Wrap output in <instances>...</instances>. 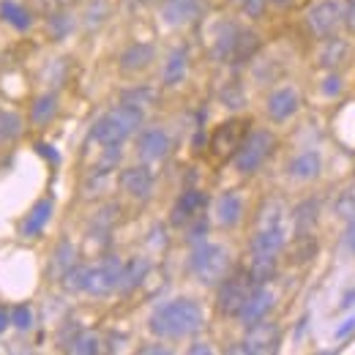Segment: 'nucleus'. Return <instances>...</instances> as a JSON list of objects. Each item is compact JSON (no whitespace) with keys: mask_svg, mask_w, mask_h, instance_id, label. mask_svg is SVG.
I'll return each mask as SVG.
<instances>
[{"mask_svg":"<svg viewBox=\"0 0 355 355\" xmlns=\"http://www.w3.org/2000/svg\"><path fill=\"white\" fill-rule=\"evenodd\" d=\"M202 325H205L202 306L191 298H175L159 306L148 320L150 334L159 339H186V336H194Z\"/></svg>","mask_w":355,"mask_h":355,"instance_id":"nucleus-1","label":"nucleus"},{"mask_svg":"<svg viewBox=\"0 0 355 355\" xmlns=\"http://www.w3.org/2000/svg\"><path fill=\"white\" fill-rule=\"evenodd\" d=\"M145 121V112L132 104H121L115 110H110L107 115H101L93 129H90V139H96L101 148H112V145H123L134 132H139Z\"/></svg>","mask_w":355,"mask_h":355,"instance_id":"nucleus-2","label":"nucleus"},{"mask_svg":"<svg viewBox=\"0 0 355 355\" xmlns=\"http://www.w3.org/2000/svg\"><path fill=\"white\" fill-rule=\"evenodd\" d=\"M189 270L194 273V279L205 287H214V284H222L224 276L230 273V252L219 246V243H197L191 249V257H189Z\"/></svg>","mask_w":355,"mask_h":355,"instance_id":"nucleus-3","label":"nucleus"},{"mask_svg":"<svg viewBox=\"0 0 355 355\" xmlns=\"http://www.w3.org/2000/svg\"><path fill=\"white\" fill-rule=\"evenodd\" d=\"M273 148H276V137L266 129H257V132H249L246 134V139L241 142V148L235 150V156H232V162H235V170L241 173V175H252V173H257L263 164H266V159L273 153Z\"/></svg>","mask_w":355,"mask_h":355,"instance_id":"nucleus-4","label":"nucleus"},{"mask_svg":"<svg viewBox=\"0 0 355 355\" xmlns=\"http://www.w3.org/2000/svg\"><path fill=\"white\" fill-rule=\"evenodd\" d=\"M252 279H249V273H235V276H224V282L219 284V311H222L224 317H238L241 309H243V304H246V298H249V293H252Z\"/></svg>","mask_w":355,"mask_h":355,"instance_id":"nucleus-5","label":"nucleus"},{"mask_svg":"<svg viewBox=\"0 0 355 355\" xmlns=\"http://www.w3.org/2000/svg\"><path fill=\"white\" fill-rule=\"evenodd\" d=\"M345 22V8L339 0H320L314 3L306 14V25L317 39H328L334 36V31Z\"/></svg>","mask_w":355,"mask_h":355,"instance_id":"nucleus-6","label":"nucleus"},{"mask_svg":"<svg viewBox=\"0 0 355 355\" xmlns=\"http://www.w3.org/2000/svg\"><path fill=\"white\" fill-rule=\"evenodd\" d=\"M121 270H123V263H121L118 257H104L98 266L88 268V284H85V293H88V295H96V298L112 295V293L118 290Z\"/></svg>","mask_w":355,"mask_h":355,"instance_id":"nucleus-7","label":"nucleus"},{"mask_svg":"<svg viewBox=\"0 0 355 355\" xmlns=\"http://www.w3.org/2000/svg\"><path fill=\"white\" fill-rule=\"evenodd\" d=\"M279 345H282V331H279V325L260 320V322L249 325V331H246V336H243L238 353H252V355L276 353Z\"/></svg>","mask_w":355,"mask_h":355,"instance_id":"nucleus-8","label":"nucleus"},{"mask_svg":"<svg viewBox=\"0 0 355 355\" xmlns=\"http://www.w3.org/2000/svg\"><path fill=\"white\" fill-rule=\"evenodd\" d=\"M246 134H249V121H241V118L227 121V123H222L216 132L211 134V153L216 159L235 156V150L241 148V142L246 139Z\"/></svg>","mask_w":355,"mask_h":355,"instance_id":"nucleus-9","label":"nucleus"},{"mask_svg":"<svg viewBox=\"0 0 355 355\" xmlns=\"http://www.w3.org/2000/svg\"><path fill=\"white\" fill-rule=\"evenodd\" d=\"M273 306H276V295H273V290L266 287V284H257V287H252V293H249V298H246V304H243L241 314H238V320L249 328V325L266 320L268 314L273 311Z\"/></svg>","mask_w":355,"mask_h":355,"instance_id":"nucleus-10","label":"nucleus"},{"mask_svg":"<svg viewBox=\"0 0 355 355\" xmlns=\"http://www.w3.org/2000/svg\"><path fill=\"white\" fill-rule=\"evenodd\" d=\"M298 110H301V93H298L295 88H290V85L276 88L266 101V112L273 123H284V121H290Z\"/></svg>","mask_w":355,"mask_h":355,"instance_id":"nucleus-11","label":"nucleus"},{"mask_svg":"<svg viewBox=\"0 0 355 355\" xmlns=\"http://www.w3.org/2000/svg\"><path fill=\"white\" fill-rule=\"evenodd\" d=\"M121 189L132 197V200H148L153 194V173L148 164H134L121 173Z\"/></svg>","mask_w":355,"mask_h":355,"instance_id":"nucleus-12","label":"nucleus"},{"mask_svg":"<svg viewBox=\"0 0 355 355\" xmlns=\"http://www.w3.org/2000/svg\"><path fill=\"white\" fill-rule=\"evenodd\" d=\"M205 202H208V200H205V194H202L200 189H186L175 200V205H173V216H170L173 227H186V224H191L202 214Z\"/></svg>","mask_w":355,"mask_h":355,"instance_id":"nucleus-13","label":"nucleus"},{"mask_svg":"<svg viewBox=\"0 0 355 355\" xmlns=\"http://www.w3.org/2000/svg\"><path fill=\"white\" fill-rule=\"evenodd\" d=\"M170 148H173V142L164 129H145L137 139V156L142 162H159L170 153Z\"/></svg>","mask_w":355,"mask_h":355,"instance_id":"nucleus-14","label":"nucleus"},{"mask_svg":"<svg viewBox=\"0 0 355 355\" xmlns=\"http://www.w3.org/2000/svg\"><path fill=\"white\" fill-rule=\"evenodd\" d=\"M287 243V230L284 224H268V227H257L254 238H252V254H270L276 257Z\"/></svg>","mask_w":355,"mask_h":355,"instance_id":"nucleus-15","label":"nucleus"},{"mask_svg":"<svg viewBox=\"0 0 355 355\" xmlns=\"http://www.w3.org/2000/svg\"><path fill=\"white\" fill-rule=\"evenodd\" d=\"M350 55H353V49H350V44H347L345 39L328 36V39L322 42V46H320V52H317V63H320L325 71H336V69L347 66Z\"/></svg>","mask_w":355,"mask_h":355,"instance_id":"nucleus-16","label":"nucleus"},{"mask_svg":"<svg viewBox=\"0 0 355 355\" xmlns=\"http://www.w3.org/2000/svg\"><path fill=\"white\" fill-rule=\"evenodd\" d=\"M320 170H322V156L317 150H301L287 164V175L293 178V180H301V183L314 180V178L320 175Z\"/></svg>","mask_w":355,"mask_h":355,"instance_id":"nucleus-17","label":"nucleus"},{"mask_svg":"<svg viewBox=\"0 0 355 355\" xmlns=\"http://www.w3.org/2000/svg\"><path fill=\"white\" fill-rule=\"evenodd\" d=\"M52 211H55V202H52V200H39V202L31 208V214L19 224V235H25V238L42 235V230L46 227V222L52 219Z\"/></svg>","mask_w":355,"mask_h":355,"instance_id":"nucleus-18","label":"nucleus"},{"mask_svg":"<svg viewBox=\"0 0 355 355\" xmlns=\"http://www.w3.org/2000/svg\"><path fill=\"white\" fill-rule=\"evenodd\" d=\"M186 74H189V49L186 46H178V49H173L167 55V60H164L162 80H164L167 88H175V85H180L186 80Z\"/></svg>","mask_w":355,"mask_h":355,"instance_id":"nucleus-19","label":"nucleus"},{"mask_svg":"<svg viewBox=\"0 0 355 355\" xmlns=\"http://www.w3.org/2000/svg\"><path fill=\"white\" fill-rule=\"evenodd\" d=\"M156 58V49L153 44H132L129 49L121 52V69L126 74H137V71H145Z\"/></svg>","mask_w":355,"mask_h":355,"instance_id":"nucleus-20","label":"nucleus"},{"mask_svg":"<svg viewBox=\"0 0 355 355\" xmlns=\"http://www.w3.org/2000/svg\"><path fill=\"white\" fill-rule=\"evenodd\" d=\"M235 36H238V28L232 22H222L214 33V44H211V58L216 63H230L232 58V46H235Z\"/></svg>","mask_w":355,"mask_h":355,"instance_id":"nucleus-21","label":"nucleus"},{"mask_svg":"<svg viewBox=\"0 0 355 355\" xmlns=\"http://www.w3.org/2000/svg\"><path fill=\"white\" fill-rule=\"evenodd\" d=\"M200 14V0H167L162 17L167 25H186Z\"/></svg>","mask_w":355,"mask_h":355,"instance_id":"nucleus-22","label":"nucleus"},{"mask_svg":"<svg viewBox=\"0 0 355 355\" xmlns=\"http://www.w3.org/2000/svg\"><path fill=\"white\" fill-rule=\"evenodd\" d=\"M216 222L222 227H235L243 216V200L235 191H224L222 197L216 200Z\"/></svg>","mask_w":355,"mask_h":355,"instance_id":"nucleus-23","label":"nucleus"},{"mask_svg":"<svg viewBox=\"0 0 355 355\" xmlns=\"http://www.w3.org/2000/svg\"><path fill=\"white\" fill-rule=\"evenodd\" d=\"M150 270V263L145 257H134L129 263H123V270H121V282H118V290L121 293H132L134 287H139L145 282Z\"/></svg>","mask_w":355,"mask_h":355,"instance_id":"nucleus-24","label":"nucleus"},{"mask_svg":"<svg viewBox=\"0 0 355 355\" xmlns=\"http://www.w3.org/2000/svg\"><path fill=\"white\" fill-rule=\"evenodd\" d=\"M257 49H260V36L254 31H249V28H238L230 63H246V60H252L257 55Z\"/></svg>","mask_w":355,"mask_h":355,"instance_id":"nucleus-25","label":"nucleus"},{"mask_svg":"<svg viewBox=\"0 0 355 355\" xmlns=\"http://www.w3.org/2000/svg\"><path fill=\"white\" fill-rule=\"evenodd\" d=\"M0 19H3L6 25L17 28V31H28V28L33 25L31 11H28L22 3H17V0H0Z\"/></svg>","mask_w":355,"mask_h":355,"instance_id":"nucleus-26","label":"nucleus"},{"mask_svg":"<svg viewBox=\"0 0 355 355\" xmlns=\"http://www.w3.org/2000/svg\"><path fill=\"white\" fill-rule=\"evenodd\" d=\"M246 273H249L254 287L257 284H268L276 276V257H270V254H252V263L246 268Z\"/></svg>","mask_w":355,"mask_h":355,"instance_id":"nucleus-27","label":"nucleus"},{"mask_svg":"<svg viewBox=\"0 0 355 355\" xmlns=\"http://www.w3.org/2000/svg\"><path fill=\"white\" fill-rule=\"evenodd\" d=\"M58 115V93H42L31 107V121L36 126H44Z\"/></svg>","mask_w":355,"mask_h":355,"instance_id":"nucleus-28","label":"nucleus"},{"mask_svg":"<svg viewBox=\"0 0 355 355\" xmlns=\"http://www.w3.org/2000/svg\"><path fill=\"white\" fill-rule=\"evenodd\" d=\"M85 284H88V266H69L60 273V287L66 293H85Z\"/></svg>","mask_w":355,"mask_h":355,"instance_id":"nucleus-29","label":"nucleus"},{"mask_svg":"<svg viewBox=\"0 0 355 355\" xmlns=\"http://www.w3.org/2000/svg\"><path fill=\"white\" fill-rule=\"evenodd\" d=\"M22 115L14 110H0V142H14L22 137Z\"/></svg>","mask_w":355,"mask_h":355,"instance_id":"nucleus-30","label":"nucleus"},{"mask_svg":"<svg viewBox=\"0 0 355 355\" xmlns=\"http://www.w3.org/2000/svg\"><path fill=\"white\" fill-rule=\"evenodd\" d=\"M69 350L80 355H96L101 353V336L93 334V331H80L71 342H69Z\"/></svg>","mask_w":355,"mask_h":355,"instance_id":"nucleus-31","label":"nucleus"},{"mask_svg":"<svg viewBox=\"0 0 355 355\" xmlns=\"http://www.w3.org/2000/svg\"><path fill=\"white\" fill-rule=\"evenodd\" d=\"M314 224H317V202L306 200L295 208V230H298V235H306V232H311Z\"/></svg>","mask_w":355,"mask_h":355,"instance_id":"nucleus-32","label":"nucleus"},{"mask_svg":"<svg viewBox=\"0 0 355 355\" xmlns=\"http://www.w3.org/2000/svg\"><path fill=\"white\" fill-rule=\"evenodd\" d=\"M46 28H49V33H52V39H66L71 31H74V19L69 17V14H63L60 8L58 11H49V19H46Z\"/></svg>","mask_w":355,"mask_h":355,"instance_id":"nucleus-33","label":"nucleus"},{"mask_svg":"<svg viewBox=\"0 0 355 355\" xmlns=\"http://www.w3.org/2000/svg\"><path fill=\"white\" fill-rule=\"evenodd\" d=\"M284 214H287V208H284L282 200H268L266 205H263V211H260V224H257V227L284 224Z\"/></svg>","mask_w":355,"mask_h":355,"instance_id":"nucleus-34","label":"nucleus"},{"mask_svg":"<svg viewBox=\"0 0 355 355\" xmlns=\"http://www.w3.org/2000/svg\"><path fill=\"white\" fill-rule=\"evenodd\" d=\"M314 252H317V243H314L311 232L298 235V241H295V246H293V252H290V260H293V263H306V260L314 257Z\"/></svg>","mask_w":355,"mask_h":355,"instance_id":"nucleus-35","label":"nucleus"},{"mask_svg":"<svg viewBox=\"0 0 355 355\" xmlns=\"http://www.w3.org/2000/svg\"><path fill=\"white\" fill-rule=\"evenodd\" d=\"M156 101V90L150 88H134L123 93V104H132V107H145V104H153Z\"/></svg>","mask_w":355,"mask_h":355,"instance_id":"nucleus-36","label":"nucleus"},{"mask_svg":"<svg viewBox=\"0 0 355 355\" xmlns=\"http://www.w3.org/2000/svg\"><path fill=\"white\" fill-rule=\"evenodd\" d=\"M8 317H11V325L17 331L33 328V311H31V306H14V309L8 311Z\"/></svg>","mask_w":355,"mask_h":355,"instance_id":"nucleus-37","label":"nucleus"},{"mask_svg":"<svg viewBox=\"0 0 355 355\" xmlns=\"http://www.w3.org/2000/svg\"><path fill=\"white\" fill-rule=\"evenodd\" d=\"M69 266H74V246L69 241H63L55 252V268H60V273H63Z\"/></svg>","mask_w":355,"mask_h":355,"instance_id":"nucleus-38","label":"nucleus"},{"mask_svg":"<svg viewBox=\"0 0 355 355\" xmlns=\"http://www.w3.org/2000/svg\"><path fill=\"white\" fill-rule=\"evenodd\" d=\"M205 232H208V222H205L202 214H200V216L191 222V227H189V243H194V246L202 243V241H205Z\"/></svg>","mask_w":355,"mask_h":355,"instance_id":"nucleus-39","label":"nucleus"},{"mask_svg":"<svg viewBox=\"0 0 355 355\" xmlns=\"http://www.w3.org/2000/svg\"><path fill=\"white\" fill-rule=\"evenodd\" d=\"M342 85H345V83H342V77H339L336 71H331V74L320 83V90H322V96H336V93L342 90Z\"/></svg>","mask_w":355,"mask_h":355,"instance_id":"nucleus-40","label":"nucleus"},{"mask_svg":"<svg viewBox=\"0 0 355 355\" xmlns=\"http://www.w3.org/2000/svg\"><path fill=\"white\" fill-rule=\"evenodd\" d=\"M270 6V0H243V11L252 17V19H260L266 14V8Z\"/></svg>","mask_w":355,"mask_h":355,"instance_id":"nucleus-41","label":"nucleus"},{"mask_svg":"<svg viewBox=\"0 0 355 355\" xmlns=\"http://www.w3.org/2000/svg\"><path fill=\"white\" fill-rule=\"evenodd\" d=\"M222 101H224V107H232V110H238V107H243V93H241V88L224 90Z\"/></svg>","mask_w":355,"mask_h":355,"instance_id":"nucleus-42","label":"nucleus"},{"mask_svg":"<svg viewBox=\"0 0 355 355\" xmlns=\"http://www.w3.org/2000/svg\"><path fill=\"white\" fill-rule=\"evenodd\" d=\"M345 25H347L350 33H355V0H347V8H345Z\"/></svg>","mask_w":355,"mask_h":355,"instance_id":"nucleus-43","label":"nucleus"},{"mask_svg":"<svg viewBox=\"0 0 355 355\" xmlns=\"http://www.w3.org/2000/svg\"><path fill=\"white\" fill-rule=\"evenodd\" d=\"M353 331H355V317H347V320L336 328V339H345V336H350Z\"/></svg>","mask_w":355,"mask_h":355,"instance_id":"nucleus-44","label":"nucleus"},{"mask_svg":"<svg viewBox=\"0 0 355 355\" xmlns=\"http://www.w3.org/2000/svg\"><path fill=\"white\" fill-rule=\"evenodd\" d=\"M42 6H44L46 11H58V8H66L69 3H74V0H39Z\"/></svg>","mask_w":355,"mask_h":355,"instance_id":"nucleus-45","label":"nucleus"},{"mask_svg":"<svg viewBox=\"0 0 355 355\" xmlns=\"http://www.w3.org/2000/svg\"><path fill=\"white\" fill-rule=\"evenodd\" d=\"M8 325H11V317H8V309H3V306H0V334H3V331H6Z\"/></svg>","mask_w":355,"mask_h":355,"instance_id":"nucleus-46","label":"nucleus"},{"mask_svg":"<svg viewBox=\"0 0 355 355\" xmlns=\"http://www.w3.org/2000/svg\"><path fill=\"white\" fill-rule=\"evenodd\" d=\"M39 150L44 153L46 159H52V162H58V156H55V150H49V145H39Z\"/></svg>","mask_w":355,"mask_h":355,"instance_id":"nucleus-47","label":"nucleus"},{"mask_svg":"<svg viewBox=\"0 0 355 355\" xmlns=\"http://www.w3.org/2000/svg\"><path fill=\"white\" fill-rule=\"evenodd\" d=\"M142 353H170L167 347H142Z\"/></svg>","mask_w":355,"mask_h":355,"instance_id":"nucleus-48","label":"nucleus"},{"mask_svg":"<svg viewBox=\"0 0 355 355\" xmlns=\"http://www.w3.org/2000/svg\"><path fill=\"white\" fill-rule=\"evenodd\" d=\"M189 353H214V350H211V347H202V345H197V347H191Z\"/></svg>","mask_w":355,"mask_h":355,"instance_id":"nucleus-49","label":"nucleus"},{"mask_svg":"<svg viewBox=\"0 0 355 355\" xmlns=\"http://www.w3.org/2000/svg\"><path fill=\"white\" fill-rule=\"evenodd\" d=\"M273 6H287V3H293V0H270Z\"/></svg>","mask_w":355,"mask_h":355,"instance_id":"nucleus-50","label":"nucleus"},{"mask_svg":"<svg viewBox=\"0 0 355 355\" xmlns=\"http://www.w3.org/2000/svg\"><path fill=\"white\" fill-rule=\"evenodd\" d=\"M0 110H3V107H0Z\"/></svg>","mask_w":355,"mask_h":355,"instance_id":"nucleus-51","label":"nucleus"}]
</instances>
